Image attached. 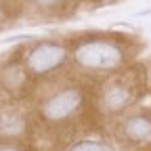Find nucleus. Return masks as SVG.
Returning <instances> with one entry per match:
<instances>
[{
    "mask_svg": "<svg viewBox=\"0 0 151 151\" xmlns=\"http://www.w3.org/2000/svg\"><path fill=\"white\" fill-rule=\"evenodd\" d=\"M71 61L86 73H113L126 65L128 52L113 38H84L71 48Z\"/></svg>",
    "mask_w": 151,
    "mask_h": 151,
    "instance_id": "1",
    "label": "nucleus"
},
{
    "mask_svg": "<svg viewBox=\"0 0 151 151\" xmlns=\"http://www.w3.org/2000/svg\"><path fill=\"white\" fill-rule=\"evenodd\" d=\"M84 103H86L84 88L76 84H65L50 90L38 103V116L48 126H65L67 122L80 116Z\"/></svg>",
    "mask_w": 151,
    "mask_h": 151,
    "instance_id": "2",
    "label": "nucleus"
},
{
    "mask_svg": "<svg viewBox=\"0 0 151 151\" xmlns=\"http://www.w3.org/2000/svg\"><path fill=\"white\" fill-rule=\"evenodd\" d=\"M69 50L63 42H38L23 55V69L32 78H46L65 67Z\"/></svg>",
    "mask_w": 151,
    "mask_h": 151,
    "instance_id": "3",
    "label": "nucleus"
},
{
    "mask_svg": "<svg viewBox=\"0 0 151 151\" xmlns=\"http://www.w3.org/2000/svg\"><path fill=\"white\" fill-rule=\"evenodd\" d=\"M139 97V84L128 73L116 76L101 86L99 92V109L107 116H120L124 113Z\"/></svg>",
    "mask_w": 151,
    "mask_h": 151,
    "instance_id": "4",
    "label": "nucleus"
},
{
    "mask_svg": "<svg viewBox=\"0 0 151 151\" xmlns=\"http://www.w3.org/2000/svg\"><path fill=\"white\" fill-rule=\"evenodd\" d=\"M120 134L126 143L132 145H147L151 143V113L134 111L120 122Z\"/></svg>",
    "mask_w": 151,
    "mask_h": 151,
    "instance_id": "5",
    "label": "nucleus"
},
{
    "mask_svg": "<svg viewBox=\"0 0 151 151\" xmlns=\"http://www.w3.org/2000/svg\"><path fill=\"white\" fill-rule=\"evenodd\" d=\"M27 120L17 109H0V141H17L25 134Z\"/></svg>",
    "mask_w": 151,
    "mask_h": 151,
    "instance_id": "6",
    "label": "nucleus"
},
{
    "mask_svg": "<svg viewBox=\"0 0 151 151\" xmlns=\"http://www.w3.org/2000/svg\"><path fill=\"white\" fill-rule=\"evenodd\" d=\"M67 151H113V145L103 139H82L71 143Z\"/></svg>",
    "mask_w": 151,
    "mask_h": 151,
    "instance_id": "7",
    "label": "nucleus"
},
{
    "mask_svg": "<svg viewBox=\"0 0 151 151\" xmlns=\"http://www.w3.org/2000/svg\"><path fill=\"white\" fill-rule=\"evenodd\" d=\"M32 2L38 6V9H44V11H52V9H59L63 6L67 0H32Z\"/></svg>",
    "mask_w": 151,
    "mask_h": 151,
    "instance_id": "8",
    "label": "nucleus"
},
{
    "mask_svg": "<svg viewBox=\"0 0 151 151\" xmlns=\"http://www.w3.org/2000/svg\"><path fill=\"white\" fill-rule=\"evenodd\" d=\"M0 151H27V149L15 141H0Z\"/></svg>",
    "mask_w": 151,
    "mask_h": 151,
    "instance_id": "9",
    "label": "nucleus"
}]
</instances>
